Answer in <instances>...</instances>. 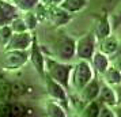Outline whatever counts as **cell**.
Masks as SVG:
<instances>
[{"mask_svg":"<svg viewBox=\"0 0 121 117\" xmlns=\"http://www.w3.org/2000/svg\"><path fill=\"white\" fill-rule=\"evenodd\" d=\"M72 67L73 65L68 64L67 61H60L57 59L45 56V74L67 90L69 89V84H71L69 80H71Z\"/></svg>","mask_w":121,"mask_h":117,"instance_id":"cell-1","label":"cell"},{"mask_svg":"<svg viewBox=\"0 0 121 117\" xmlns=\"http://www.w3.org/2000/svg\"><path fill=\"white\" fill-rule=\"evenodd\" d=\"M93 78H94V69L91 63L88 60L79 59V63L72 67L71 71V80L69 82L72 83V86L78 91H80Z\"/></svg>","mask_w":121,"mask_h":117,"instance_id":"cell-2","label":"cell"},{"mask_svg":"<svg viewBox=\"0 0 121 117\" xmlns=\"http://www.w3.org/2000/svg\"><path fill=\"white\" fill-rule=\"evenodd\" d=\"M97 44H98V39L95 37L94 31L86 33L75 41V56H78V59L90 61L94 52L97 50Z\"/></svg>","mask_w":121,"mask_h":117,"instance_id":"cell-3","label":"cell"},{"mask_svg":"<svg viewBox=\"0 0 121 117\" xmlns=\"http://www.w3.org/2000/svg\"><path fill=\"white\" fill-rule=\"evenodd\" d=\"M29 61V50L4 49V55L1 59V67L7 71H17L22 68Z\"/></svg>","mask_w":121,"mask_h":117,"instance_id":"cell-4","label":"cell"},{"mask_svg":"<svg viewBox=\"0 0 121 117\" xmlns=\"http://www.w3.org/2000/svg\"><path fill=\"white\" fill-rule=\"evenodd\" d=\"M55 56L60 61H69L75 56V39L68 35H61L55 42Z\"/></svg>","mask_w":121,"mask_h":117,"instance_id":"cell-5","label":"cell"},{"mask_svg":"<svg viewBox=\"0 0 121 117\" xmlns=\"http://www.w3.org/2000/svg\"><path fill=\"white\" fill-rule=\"evenodd\" d=\"M29 61L33 64L34 69L44 78L45 75V55L42 53V49L39 46L37 34L33 33V39L29 46Z\"/></svg>","mask_w":121,"mask_h":117,"instance_id":"cell-6","label":"cell"},{"mask_svg":"<svg viewBox=\"0 0 121 117\" xmlns=\"http://www.w3.org/2000/svg\"><path fill=\"white\" fill-rule=\"evenodd\" d=\"M44 80L46 83V93L49 94V97L53 101H57L59 104H61L63 106L68 105V95H67V89H64L60 83H57L56 80L48 76L46 74L44 75Z\"/></svg>","mask_w":121,"mask_h":117,"instance_id":"cell-7","label":"cell"},{"mask_svg":"<svg viewBox=\"0 0 121 117\" xmlns=\"http://www.w3.org/2000/svg\"><path fill=\"white\" fill-rule=\"evenodd\" d=\"M33 39V31H19L12 33L8 44L4 46V49H17V50H27Z\"/></svg>","mask_w":121,"mask_h":117,"instance_id":"cell-8","label":"cell"},{"mask_svg":"<svg viewBox=\"0 0 121 117\" xmlns=\"http://www.w3.org/2000/svg\"><path fill=\"white\" fill-rule=\"evenodd\" d=\"M72 14L61 10L59 6H52V4H48V17H46V21L50 22L53 26H63L71 21Z\"/></svg>","mask_w":121,"mask_h":117,"instance_id":"cell-9","label":"cell"},{"mask_svg":"<svg viewBox=\"0 0 121 117\" xmlns=\"http://www.w3.org/2000/svg\"><path fill=\"white\" fill-rule=\"evenodd\" d=\"M19 15V10L8 0H0V26L10 25L14 18Z\"/></svg>","mask_w":121,"mask_h":117,"instance_id":"cell-10","label":"cell"},{"mask_svg":"<svg viewBox=\"0 0 121 117\" xmlns=\"http://www.w3.org/2000/svg\"><path fill=\"white\" fill-rule=\"evenodd\" d=\"M97 100L108 106H116L118 105V95L116 93V90L108 83H102L101 84V89H99V94Z\"/></svg>","mask_w":121,"mask_h":117,"instance_id":"cell-11","label":"cell"},{"mask_svg":"<svg viewBox=\"0 0 121 117\" xmlns=\"http://www.w3.org/2000/svg\"><path fill=\"white\" fill-rule=\"evenodd\" d=\"M99 89H101V83H99L98 78L94 76V78L80 90V100H82V102L87 104L90 101L97 100V98H98V94H99Z\"/></svg>","mask_w":121,"mask_h":117,"instance_id":"cell-12","label":"cell"},{"mask_svg":"<svg viewBox=\"0 0 121 117\" xmlns=\"http://www.w3.org/2000/svg\"><path fill=\"white\" fill-rule=\"evenodd\" d=\"M112 25H110V19H109V14L106 11H104V14L99 17L98 22H97V26H95V30H94V34L97 39H102L105 37H108L109 34H112Z\"/></svg>","mask_w":121,"mask_h":117,"instance_id":"cell-13","label":"cell"},{"mask_svg":"<svg viewBox=\"0 0 121 117\" xmlns=\"http://www.w3.org/2000/svg\"><path fill=\"white\" fill-rule=\"evenodd\" d=\"M91 65H93V69L95 72H98L99 75H102V74L108 69V67L110 65V59L108 55H105L104 52H101V50H95L94 52L93 57H91Z\"/></svg>","mask_w":121,"mask_h":117,"instance_id":"cell-14","label":"cell"},{"mask_svg":"<svg viewBox=\"0 0 121 117\" xmlns=\"http://www.w3.org/2000/svg\"><path fill=\"white\" fill-rule=\"evenodd\" d=\"M88 4V0H61L59 7L64 11L69 12V14H76L84 10Z\"/></svg>","mask_w":121,"mask_h":117,"instance_id":"cell-15","label":"cell"},{"mask_svg":"<svg viewBox=\"0 0 121 117\" xmlns=\"http://www.w3.org/2000/svg\"><path fill=\"white\" fill-rule=\"evenodd\" d=\"M99 50L101 52H104L105 55L108 56H113L117 52V48H118V39L116 38L114 35H112L109 34L108 37H105V38L99 39Z\"/></svg>","mask_w":121,"mask_h":117,"instance_id":"cell-16","label":"cell"},{"mask_svg":"<svg viewBox=\"0 0 121 117\" xmlns=\"http://www.w3.org/2000/svg\"><path fill=\"white\" fill-rule=\"evenodd\" d=\"M1 113L4 116H14V117H21L26 114V106L22 105L21 102H12V104H7L1 108Z\"/></svg>","mask_w":121,"mask_h":117,"instance_id":"cell-17","label":"cell"},{"mask_svg":"<svg viewBox=\"0 0 121 117\" xmlns=\"http://www.w3.org/2000/svg\"><path fill=\"white\" fill-rule=\"evenodd\" d=\"M104 76V82L110 84V86H116V84L121 83V71L118 67H112L109 65L108 69L102 74Z\"/></svg>","mask_w":121,"mask_h":117,"instance_id":"cell-18","label":"cell"},{"mask_svg":"<svg viewBox=\"0 0 121 117\" xmlns=\"http://www.w3.org/2000/svg\"><path fill=\"white\" fill-rule=\"evenodd\" d=\"M46 114L50 117H65L67 116L64 108L57 101H49L46 104Z\"/></svg>","mask_w":121,"mask_h":117,"instance_id":"cell-19","label":"cell"},{"mask_svg":"<svg viewBox=\"0 0 121 117\" xmlns=\"http://www.w3.org/2000/svg\"><path fill=\"white\" fill-rule=\"evenodd\" d=\"M112 30H117L121 27V1L114 7V10L109 14Z\"/></svg>","mask_w":121,"mask_h":117,"instance_id":"cell-20","label":"cell"},{"mask_svg":"<svg viewBox=\"0 0 121 117\" xmlns=\"http://www.w3.org/2000/svg\"><path fill=\"white\" fill-rule=\"evenodd\" d=\"M41 0H11V3L17 7L19 11H30L34 10L35 6Z\"/></svg>","mask_w":121,"mask_h":117,"instance_id":"cell-21","label":"cell"},{"mask_svg":"<svg viewBox=\"0 0 121 117\" xmlns=\"http://www.w3.org/2000/svg\"><path fill=\"white\" fill-rule=\"evenodd\" d=\"M98 113H99V101L94 100V101H90L86 104L84 109L82 112V116H86V117H98Z\"/></svg>","mask_w":121,"mask_h":117,"instance_id":"cell-22","label":"cell"},{"mask_svg":"<svg viewBox=\"0 0 121 117\" xmlns=\"http://www.w3.org/2000/svg\"><path fill=\"white\" fill-rule=\"evenodd\" d=\"M25 14H23V21H25V23H26V26H27V29L30 30V31H34V29L37 27V23H38V19H37V17H35V12L33 11V10H30V11H23Z\"/></svg>","mask_w":121,"mask_h":117,"instance_id":"cell-23","label":"cell"},{"mask_svg":"<svg viewBox=\"0 0 121 117\" xmlns=\"http://www.w3.org/2000/svg\"><path fill=\"white\" fill-rule=\"evenodd\" d=\"M12 29L10 25H3V26H0V46L1 48H4L7 44H8V41L11 38L12 35Z\"/></svg>","mask_w":121,"mask_h":117,"instance_id":"cell-24","label":"cell"},{"mask_svg":"<svg viewBox=\"0 0 121 117\" xmlns=\"http://www.w3.org/2000/svg\"><path fill=\"white\" fill-rule=\"evenodd\" d=\"M10 26H11L12 31L14 33H19V31H27L29 29L27 26H26V23H25V21H23V18L21 17V15H18L17 18H14L11 21V23H10Z\"/></svg>","mask_w":121,"mask_h":117,"instance_id":"cell-25","label":"cell"},{"mask_svg":"<svg viewBox=\"0 0 121 117\" xmlns=\"http://www.w3.org/2000/svg\"><path fill=\"white\" fill-rule=\"evenodd\" d=\"M114 116V113L112 110V106H108V105H104L99 102V113H98V117H112Z\"/></svg>","mask_w":121,"mask_h":117,"instance_id":"cell-26","label":"cell"},{"mask_svg":"<svg viewBox=\"0 0 121 117\" xmlns=\"http://www.w3.org/2000/svg\"><path fill=\"white\" fill-rule=\"evenodd\" d=\"M41 1H44L46 4H52V6H59L61 0H41Z\"/></svg>","mask_w":121,"mask_h":117,"instance_id":"cell-27","label":"cell"},{"mask_svg":"<svg viewBox=\"0 0 121 117\" xmlns=\"http://www.w3.org/2000/svg\"><path fill=\"white\" fill-rule=\"evenodd\" d=\"M113 56H114V57H117V59H118V57H121V41H118V48H117V52H116Z\"/></svg>","mask_w":121,"mask_h":117,"instance_id":"cell-28","label":"cell"}]
</instances>
